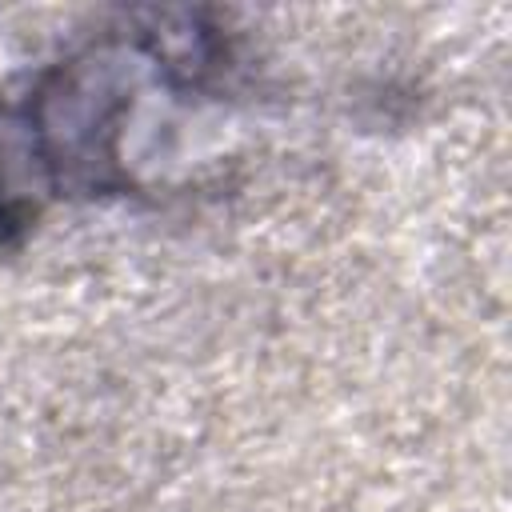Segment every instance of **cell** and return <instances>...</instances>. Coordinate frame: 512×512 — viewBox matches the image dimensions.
<instances>
[{"mask_svg": "<svg viewBox=\"0 0 512 512\" xmlns=\"http://www.w3.org/2000/svg\"><path fill=\"white\" fill-rule=\"evenodd\" d=\"M52 188L56 180L28 116L0 112V232L24 224Z\"/></svg>", "mask_w": 512, "mask_h": 512, "instance_id": "cell-1", "label": "cell"}]
</instances>
